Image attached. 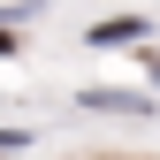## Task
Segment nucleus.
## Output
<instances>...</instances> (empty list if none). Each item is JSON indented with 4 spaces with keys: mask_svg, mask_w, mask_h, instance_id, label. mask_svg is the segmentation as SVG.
<instances>
[{
    "mask_svg": "<svg viewBox=\"0 0 160 160\" xmlns=\"http://www.w3.org/2000/svg\"><path fill=\"white\" fill-rule=\"evenodd\" d=\"M84 107H99V114H152V99H137V92H84Z\"/></svg>",
    "mask_w": 160,
    "mask_h": 160,
    "instance_id": "nucleus-1",
    "label": "nucleus"
},
{
    "mask_svg": "<svg viewBox=\"0 0 160 160\" xmlns=\"http://www.w3.org/2000/svg\"><path fill=\"white\" fill-rule=\"evenodd\" d=\"M130 38H145L137 15H114V23H92V46H130Z\"/></svg>",
    "mask_w": 160,
    "mask_h": 160,
    "instance_id": "nucleus-2",
    "label": "nucleus"
},
{
    "mask_svg": "<svg viewBox=\"0 0 160 160\" xmlns=\"http://www.w3.org/2000/svg\"><path fill=\"white\" fill-rule=\"evenodd\" d=\"M8 53H15V31H8V23H0V61H8Z\"/></svg>",
    "mask_w": 160,
    "mask_h": 160,
    "instance_id": "nucleus-3",
    "label": "nucleus"
}]
</instances>
